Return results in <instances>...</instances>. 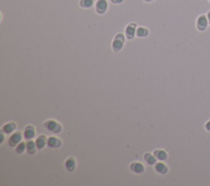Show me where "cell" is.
I'll return each mask as SVG.
<instances>
[{
	"label": "cell",
	"mask_w": 210,
	"mask_h": 186,
	"mask_svg": "<svg viewBox=\"0 0 210 186\" xmlns=\"http://www.w3.org/2000/svg\"><path fill=\"white\" fill-rule=\"evenodd\" d=\"M22 140V134L20 132H16L10 136L8 139V143L11 147H15L17 144L20 143V141Z\"/></svg>",
	"instance_id": "3957f363"
},
{
	"label": "cell",
	"mask_w": 210,
	"mask_h": 186,
	"mask_svg": "<svg viewBox=\"0 0 210 186\" xmlns=\"http://www.w3.org/2000/svg\"><path fill=\"white\" fill-rule=\"evenodd\" d=\"M209 1H210V0H209Z\"/></svg>",
	"instance_id": "cb8c5ba5"
},
{
	"label": "cell",
	"mask_w": 210,
	"mask_h": 186,
	"mask_svg": "<svg viewBox=\"0 0 210 186\" xmlns=\"http://www.w3.org/2000/svg\"><path fill=\"white\" fill-rule=\"evenodd\" d=\"M26 148V143H25L24 142H22V143H20L18 144V146L17 147V148H16V151H17L18 153H22L23 152L25 151Z\"/></svg>",
	"instance_id": "d6986e66"
},
{
	"label": "cell",
	"mask_w": 210,
	"mask_h": 186,
	"mask_svg": "<svg viewBox=\"0 0 210 186\" xmlns=\"http://www.w3.org/2000/svg\"><path fill=\"white\" fill-rule=\"evenodd\" d=\"M35 147H36V143L34 141H29L26 143V149L29 154H34L35 152Z\"/></svg>",
	"instance_id": "2e32d148"
},
{
	"label": "cell",
	"mask_w": 210,
	"mask_h": 186,
	"mask_svg": "<svg viewBox=\"0 0 210 186\" xmlns=\"http://www.w3.org/2000/svg\"><path fill=\"white\" fill-rule=\"evenodd\" d=\"M44 126L50 131H52L54 133H59L62 130V126L57 121L49 120L44 123Z\"/></svg>",
	"instance_id": "6da1fadb"
},
{
	"label": "cell",
	"mask_w": 210,
	"mask_h": 186,
	"mask_svg": "<svg viewBox=\"0 0 210 186\" xmlns=\"http://www.w3.org/2000/svg\"><path fill=\"white\" fill-rule=\"evenodd\" d=\"M136 24H130L126 29V36L129 39H132L136 33Z\"/></svg>",
	"instance_id": "52a82bcc"
},
{
	"label": "cell",
	"mask_w": 210,
	"mask_h": 186,
	"mask_svg": "<svg viewBox=\"0 0 210 186\" xmlns=\"http://www.w3.org/2000/svg\"><path fill=\"white\" fill-rule=\"evenodd\" d=\"M146 2H151V1H153V0H145Z\"/></svg>",
	"instance_id": "603a6c76"
},
{
	"label": "cell",
	"mask_w": 210,
	"mask_h": 186,
	"mask_svg": "<svg viewBox=\"0 0 210 186\" xmlns=\"http://www.w3.org/2000/svg\"><path fill=\"white\" fill-rule=\"evenodd\" d=\"M155 170L158 173L166 174L167 172V166L162 162H158L155 164Z\"/></svg>",
	"instance_id": "7c38bea8"
},
{
	"label": "cell",
	"mask_w": 210,
	"mask_h": 186,
	"mask_svg": "<svg viewBox=\"0 0 210 186\" xmlns=\"http://www.w3.org/2000/svg\"><path fill=\"white\" fill-rule=\"evenodd\" d=\"M16 127H17V126L14 122H10V123H8V124H6L3 126L2 130L6 134H10V133L13 132V130H15Z\"/></svg>",
	"instance_id": "30bf717a"
},
{
	"label": "cell",
	"mask_w": 210,
	"mask_h": 186,
	"mask_svg": "<svg viewBox=\"0 0 210 186\" xmlns=\"http://www.w3.org/2000/svg\"><path fill=\"white\" fill-rule=\"evenodd\" d=\"M153 154H154V156L156 157V158H158V160L160 161L166 160L167 157V152L163 150H156V151H154Z\"/></svg>",
	"instance_id": "5bb4252c"
},
{
	"label": "cell",
	"mask_w": 210,
	"mask_h": 186,
	"mask_svg": "<svg viewBox=\"0 0 210 186\" xmlns=\"http://www.w3.org/2000/svg\"><path fill=\"white\" fill-rule=\"evenodd\" d=\"M108 8V3L106 0H98L96 3V11L98 13L103 14Z\"/></svg>",
	"instance_id": "277c9868"
},
{
	"label": "cell",
	"mask_w": 210,
	"mask_h": 186,
	"mask_svg": "<svg viewBox=\"0 0 210 186\" xmlns=\"http://www.w3.org/2000/svg\"><path fill=\"white\" fill-rule=\"evenodd\" d=\"M66 168L69 171H73L76 168V161L73 157H69L67 160L66 161Z\"/></svg>",
	"instance_id": "8fae6325"
},
{
	"label": "cell",
	"mask_w": 210,
	"mask_h": 186,
	"mask_svg": "<svg viewBox=\"0 0 210 186\" xmlns=\"http://www.w3.org/2000/svg\"><path fill=\"white\" fill-rule=\"evenodd\" d=\"M144 161H145L148 164L150 165V166L154 165L156 163V157L151 155L150 153H146V154H144Z\"/></svg>",
	"instance_id": "9a60e30c"
},
{
	"label": "cell",
	"mask_w": 210,
	"mask_h": 186,
	"mask_svg": "<svg viewBox=\"0 0 210 186\" xmlns=\"http://www.w3.org/2000/svg\"><path fill=\"white\" fill-rule=\"evenodd\" d=\"M113 3H122L123 0H111Z\"/></svg>",
	"instance_id": "ffe728a7"
},
{
	"label": "cell",
	"mask_w": 210,
	"mask_h": 186,
	"mask_svg": "<svg viewBox=\"0 0 210 186\" xmlns=\"http://www.w3.org/2000/svg\"><path fill=\"white\" fill-rule=\"evenodd\" d=\"M35 134V128L33 126H28L27 127H26V130H25V132H24V135H25V138L26 139H31L32 138Z\"/></svg>",
	"instance_id": "9c48e42d"
},
{
	"label": "cell",
	"mask_w": 210,
	"mask_h": 186,
	"mask_svg": "<svg viewBox=\"0 0 210 186\" xmlns=\"http://www.w3.org/2000/svg\"><path fill=\"white\" fill-rule=\"evenodd\" d=\"M208 26V20L205 16L200 17L197 21V27L200 30H204Z\"/></svg>",
	"instance_id": "8992f818"
},
{
	"label": "cell",
	"mask_w": 210,
	"mask_h": 186,
	"mask_svg": "<svg viewBox=\"0 0 210 186\" xmlns=\"http://www.w3.org/2000/svg\"><path fill=\"white\" fill-rule=\"evenodd\" d=\"M148 33H149L148 30L145 28H143V27H140L136 30V35L139 37H145L148 35Z\"/></svg>",
	"instance_id": "e0dca14e"
},
{
	"label": "cell",
	"mask_w": 210,
	"mask_h": 186,
	"mask_svg": "<svg viewBox=\"0 0 210 186\" xmlns=\"http://www.w3.org/2000/svg\"><path fill=\"white\" fill-rule=\"evenodd\" d=\"M130 167H131V171H133L134 172H136L137 174L143 173L144 171V166L140 162H134L131 165Z\"/></svg>",
	"instance_id": "ba28073f"
},
{
	"label": "cell",
	"mask_w": 210,
	"mask_h": 186,
	"mask_svg": "<svg viewBox=\"0 0 210 186\" xmlns=\"http://www.w3.org/2000/svg\"><path fill=\"white\" fill-rule=\"evenodd\" d=\"M124 39L125 38L123 34H118V35H116L113 43V48L115 52H118L122 49L124 43Z\"/></svg>",
	"instance_id": "7a4b0ae2"
},
{
	"label": "cell",
	"mask_w": 210,
	"mask_h": 186,
	"mask_svg": "<svg viewBox=\"0 0 210 186\" xmlns=\"http://www.w3.org/2000/svg\"><path fill=\"white\" fill-rule=\"evenodd\" d=\"M35 143H36V148H39V149H41L45 146L46 144V138L44 135H40L39 137L37 138L36 141H35Z\"/></svg>",
	"instance_id": "4fadbf2b"
},
{
	"label": "cell",
	"mask_w": 210,
	"mask_h": 186,
	"mask_svg": "<svg viewBox=\"0 0 210 186\" xmlns=\"http://www.w3.org/2000/svg\"><path fill=\"white\" fill-rule=\"evenodd\" d=\"M208 19H209V21L210 22V12L208 13Z\"/></svg>",
	"instance_id": "7402d4cb"
},
{
	"label": "cell",
	"mask_w": 210,
	"mask_h": 186,
	"mask_svg": "<svg viewBox=\"0 0 210 186\" xmlns=\"http://www.w3.org/2000/svg\"><path fill=\"white\" fill-rule=\"evenodd\" d=\"M80 5L82 7V8H90L92 5H93V0H81L80 2Z\"/></svg>",
	"instance_id": "ac0fdd59"
},
{
	"label": "cell",
	"mask_w": 210,
	"mask_h": 186,
	"mask_svg": "<svg viewBox=\"0 0 210 186\" xmlns=\"http://www.w3.org/2000/svg\"><path fill=\"white\" fill-rule=\"evenodd\" d=\"M47 144H48V147L57 148H59L62 145V141L59 138L52 136V137H49V138H48Z\"/></svg>",
	"instance_id": "5b68a950"
},
{
	"label": "cell",
	"mask_w": 210,
	"mask_h": 186,
	"mask_svg": "<svg viewBox=\"0 0 210 186\" xmlns=\"http://www.w3.org/2000/svg\"><path fill=\"white\" fill-rule=\"evenodd\" d=\"M205 127H206V129H207V130H209V131H210V121H209V122H208V123L206 124Z\"/></svg>",
	"instance_id": "44dd1931"
}]
</instances>
